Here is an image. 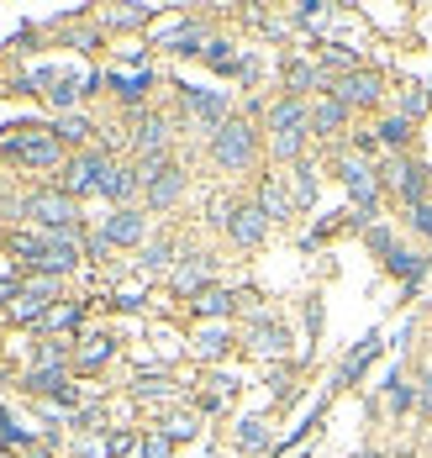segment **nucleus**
<instances>
[{
    "mask_svg": "<svg viewBox=\"0 0 432 458\" xmlns=\"http://www.w3.org/2000/svg\"><path fill=\"white\" fill-rule=\"evenodd\" d=\"M375 169H380L385 200H395L401 211H411V206L432 200V169L417 158V153H385Z\"/></svg>",
    "mask_w": 432,
    "mask_h": 458,
    "instance_id": "obj_1",
    "label": "nucleus"
},
{
    "mask_svg": "<svg viewBox=\"0 0 432 458\" xmlns=\"http://www.w3.org/2000/svg\"><path fill=\"white\" fill-rule=\"evenodd\" d=\"M5 158H16L21 169H64L69 164V148L53 138V122H27V127H11V138L0 142Z\"/></svg>",
    "mask_w": 432,
    "mask_h": 458,
    "instance_id": "obj_2",
    "label": "nucleus"
},
{
    "mask_svg": "<svg viewBox=\"0 0 432 458\" xmlns=\"http://www.w3.org/2000/svg\"><path fill=\"white\" fill-rule=\"evenodd\" d=\"M258 153H264V138H258V127L248 116H233V122H222L211 132V164L227 169V174H248L258 164Z\"/></svg>",
    "mask_w": 432,
    "mask_h": 458,
    "instance_id": "obj_3",
    "label": "nucleus"
},
{
    "mask_svg": "<svg viewBox=\"0 0 432 458\" xmlns=\"http://www.w3.org/2000/svg\"><path fill=\"white\" fill-rule=\"evenodd\" d=\"M21 222H32L38 232H80V200L64 184H43L21 195Z\"/></svg>",
    "mask_w": 432,
    "mask_h": 458,
    "instance_id": "obj_4",
    "label": "nucleus"
},
{
    "mask_svg": "<svg viewBox=\"0 0 432 458\" xmlns=\"http://www.w3.org/2000/svg\"><path fill=\"white\" fill-rule=\"evenodd\" d=\"M138 174H143V211H169V206H180V195H185V184H191L174 158H164V164H138Z\"/></svg>",
    "mask_w": 432,
    "mask_h": 458,
    "instance_id": "obj_5",
    "label": "nucleus"
},
{
    "mask_svg": "<svg viewBox=\"0 0 432 458\" xmlns=\"http://www.w3.org/2000/svg\"><path fill=\"white\" fill-rule=\"evenodd\" d=\"M148 43L164 47V53H174V58H195V53H206L211 32H206V21H195V16H169L164 27L148 32Z\"/></svg>",
    "mask_w": 432,
    "mask_h": 458,
    "instance_id": "obj_6",
    "label": "nucleus"
},
{
    "mask_svg": "<svg viewBox=\"0 0 432 458\" xmlns=\"http://www.w3.org/2000/svg\"><path fill=\"white\" fill-rule=\"evenodd\" d=\"M348 111H375L385 100V74L375 69V64H364V69H353V74H343V80H333V90Z\"/></svg>",
    "mask_w": 432,
    "mask_h": 458,
    "instance_id": "obj_7",
    "label": "nucleus"
},
{
    "mask_svg": "<svg viewBox=\"0 0 432 458\" xmlns=\"http://www.w3.org/2000/svg\"><path fill=\"white\" fill-rule=\"evenodd\" d=\"M180 106H185V116L200 122L206 132H216L222 122H233V95L227 90H195V85H180Z\"/></svg>",
    "mask_w": 432,
    "mask_h": 458,
    "instance_id": "obj_8",
    "label": "nucleus"
},
{
    "mask_svg": "<svg viewBox=\"0 0 432 458\" xmlns=\"http://www.w3.org/2000/svg\"><path fill=\"white\" fill-rule=\"evenodd\" d=\"M100 237H106L111 248H138V253H143L148 211H143V206H111V216L100 222Z\"/></svg>",
    "mask_w": 432,
    "mask_h": 458,
    "instance_id": "obj_9",
    "label": "nucleus"
},
{
    "mask_svg": "<svg viewBox=\"0 0 432 458\" xmlns=\"http://www.w3.org/2000/svg\"><path fill=\"white\" fill-rule=\"evenodd\" d=\"M380 353H385V332H380V327H369V332H364V337H359V343L343 353V364H337V374H333V390L359 385V379H364V369L375 364Z\"/></svg>",
    "mask_w": 432,
    "mask_h": 458,
    "instance_id": "obj_10",
    "label": "nucleus"
},
{
    "mask_svg": "<svg viewBox=\"0 0 432 458\" xmlns=\"http://www.w3.org/2000/svg\"><path fill=\"white\" fill-rule=\"evenodd\" d=\"M248 353H258V359H290L285 321H275L269 311H253V327H248Z\"/></svg>",
    "mask_w": 432,
    "mask_h": 458,
    "instance_id": "obj_11",
    "label": "nucleus"
},
{
    "mask_svg": "<svg viewBox=\"0 0 432 458\" xmlns=\"http://www.w3.org/2000/svg\"><path fill=\"white\" fill-rule=\"evenodd\" d=\"M222 227H227V237H233L238 248H258V242L269 237V216L258 211V200H238Z\"/></svg>",
    "mask_w": 432,
    "mask_h": 458,
    "instance_id": "obj_12",
    "label": "nucleus"
},
{
    "mask_svg": "<svg viewBox=\"0 0 432 458\" xmlns=\"http://www.w3.org/2000/svg\"><path fill=\"white\" fill-rule=\"evenodd\" d=\"M211 253H180V264H174V275H169V284H174V295H185V301H195L200 290H211Z\"/></svg>",
    "mask_w": 432,
    "mask_h": 458,
    "instance_id": "obj_13",
    "label": "nucleus"
},
{
    "mask_svg": "<svg viewBox=\"0 0 432 458\" xmlns=\"http://www.w3.org/2000/svg\"><path fill=\"white\" fill-rule=\"evenodd\" d=\"M116 359V337L111 332H80L74 337V374H100Z\"/></svg>",
    "mask_w": 432,
    "mask_h": 458,
    "instance_id": "obj_14",
    "label": "nucleus"
},
{
    "mask_svg": "<svg viewBox=\"0 0 432 458\" xmlns=\"http://www.w3.org/2000/svg\"><path fill=\"white\" fill-rule=\"evenodd\" d=\"M380 390H385V416H390V421H401V416L417 411V379L406 374V364H390Z\"/></svg>",
    "mask_w": 432,
    "mask_h": 458,
    "instance_id": "obj_15",
    "label": "nucleus"
},
{
    "mask_svg": "<svg viewBox=\"0 0 432 458\" xmlns=\"http://www.w3.org/2000/svg\"><path fill=\"white\" fill-rule=\"evenodd\" d=\"M348 122H353V111H348L337 95H317V100H311V138L333 142V138L348 132Z\"/></svg>",
    "mask_w": 432,
    "mask_h": 458,
    "instance_id": "obj_16",
    "label": "nucleus"
},
{
    "mask_svg": "<svg viewBox=\"0 0 432 458\" xmlns=\"http://www.w3.org/2000/svg\"><path fill=\"white\" fill-rule=\"evenodd\" d=\"M227 348H233V321H200L191 337V353L200 364H216V359H227Z\"/></svg>",
    "mask_w": 432,
    "mask_h": 458,
    "instance_id": "obj_17",
    "label": "nucleus"
},
{
    "mask_svg": "<svg viewBox=\"0 0 432 458\" xmlns=\"http://www.w3.org/2000/svg\"><path fill=\"white\" fill-rule=\"evenodd\" d=\"M258 211L269 216V227L295 216V200H290V190L280 184V174H264V180H258Z\"/></svg>",
    "mask_w": 432,
    "mask_h": 458,
    "instance_id": "obj_18",
    "label": "nucleus"
},
{
    "mask_svg": "<svg viewBox=\"0 0 432 458\" xmlns=\"http://www.w3.org/2000/svg\"><path fill=\"white\" fill-rule=\"evenodd\" d=\"M191 306H195V317H200V321H233V317H238V295H233L227 284H211V290H200Z\"/></svg>",
    "mask_w": 432,
    "mask_h": 458,
    "instance_id": "obj_19",
    "label": "nucleus"
},
{
    "mask_svg": "<svg viewBox=\"0 0 432 458\" xmlns=\"http://www.w3.org/2000/svg\"><path fill=\"white\" fill-rule=\"evenodd\" d=\"M174 264H180V253H174V237H153V242H143V253H138V275H143V279L174 275Z\"/></svg>",
    "mask_w": 432,
    "mask_h": 458,
    "instance_id": "obj_20",
    "label": "nucleus"
},
{
    "mask_svg": "<svg viewBox=\"0 0 432 458\" xmlns=\"http://www.w3.org/2000/svg\"><path fill=\"white\" fill-rule=\"evenodd\" d=\"M375 138L385 142V153H411V138H417V122H406V116L385 111L380 122H375Z\"/></svg>",
    "mask_w": 432,
    "mask_h": 458,
    "instance_id": "obj_21",
    "label": "nucleus"
},
{
    "mask_svg": "<svg viewBox=\"0 0 432 458\" xmlns=\"http://www.w3.org/2000/svg\"><path fill=\"white\" fill-rule=\"evenodd\" d=\"M80 321H85V301H58L48 317L38 321V332H48V337H74Z\"/></svg>",
    "mask_w": 432,
    "mask_h": 458,
    "instance_id": "obj_22",
    "label": "nucleus"
},
{
    "mask_svg": "<svg viewBox=\"0 0 432 458\" xmlns=\"http://www.w3.org/2000/svg\"><path fill=\"white\" fill-rule=\"evenodd\" d=\"M69 385H74V379H69V369H27V374H21V390H32V395H64V390H69Z\"/></svg>",
    "mask_w": 432,
    "mask_h": 458,
    "instance_id": "obj_23",
    "label": "nucleus"
},
{
    "mask_svg": "<svg viewBox=\"0 0 432 458\" xmlns=\"http://www.w3.org/2000/svg\"><path fill=\"white\" fill-rule=\"evenodd\" d=\"M290 200H295V211L317 206V169H311V158H301V164L290 169Z\"/></svg>",
    "mask_w": 432,
    "mask_h": 458,
    "instance_id": "obj_24",
    "label": "nucleus"
},
{
    "mask_svg": "<svg viewBox=\"0 0 432 458\" xmlns=\"http://www.w3.org/2000/svg\"><path fill=\"white\" fill-rule=\"evenodd\" d=\"M132 395H138V401H153V406H164V401H180V385H174L169 374H138Z\"/></svg>",
    "mask_w": 432,
    "mask_h": 458,
    "instance_id": "obj_25",
    "label": "nucleus"
},
{
    "mask_svg": "<svg viewBox=\"0 0 432 458\" xmlns=\"http://www.w3.org/2000/svg\"><path fill=\"white\" fill-rule=\"evenodd\" d=\"M233 437H238V454H269V421L264 416H242Z\"/></svg>",
    "mask_w": 432,
    "mask_h": 458,
    "instance_id": "obj_26",
    "label": "nucleus"
},
{
    "mask_svg": "<svg viewBox=\"0 0 432 458\" xmlns=\"http://www.w3.org/2000/svg\"><path fill=\"white\" fill-rule=\"evenodd\" d=\"M432 111V95L428 85H406V90L395 95V116H406V122H417L422 127V116Z\"/></svg>",
    "mask_w": 432,
    "mask_h": 458,
    "instance_id": "obj_27",
    "label": "nucleus"
},
{
    "mask_svg": "<svg viewBox=\"0 0 432 458\" xmlns=\"http://www.w3.org/2000/svg\"><path fill=\"white\" fill-rule=\"evenodd\" d=\"M200 58H206V64H211L216 74H238V69H242V53H238L233 43H227V38H211Z\"/></svg>",
    "mask_w": 432,
    "mask_h": 458,
    "instance_id": "obj_28",
    "label": "nucleus"
},
{
    "mask_svg": "<svg viewBox=\"0 0 432 458\" xmlns=\"http://www.w3.org/2000/svg\"><path fill=\"white\" fill-rule=\"evenodd\" d=\"M306 138H311V132H280V138H269V158H280V164L295 169V164L306 158Z\"/></svg>",
    "mask_w": 432,
    "mask_h": 458,
    "instance_id": "obj_29",
    "label": "nucleus"
},
{
    "mask_svg": "<svg viewBox=\"0 0 432 458\" xmlns=\"http://www.w3.org/2000/svg\"><path fill=\"white\" fill-rule=\"evenodd\" d=\"M143 21H153V5H122V11H106L100 16L106 32H127V27H143Z\"/></svg>",
    "mask_w": 432,
    "mask_h": 458,
    "instance_id": "obj_30",
    "label": "nucleus"
},
{
    "mask_svg": "<svg viewBox=\"0 0 432 458\" xmlns=\"http://www.w3.org/2000/svg\"><path fill=\"white\" fill-rule=\"evenodd\" d=\"M406 216V237H422L432 248V200H422V206H411V211H401Z\"/></svg>",
    "mask_w": 432,
    "mask_h": 458,
    "instance_id": "obj_31",
    "label": "nucleus"
},
{
    "mask_svg": "<svg viewBox=\"0 0 432 458\" xmlns=\"http://www.w3.org/2000/svg\"><path fill=\"white\" fill-rule=\"evenodd\" d=\"M132 458H174V443L153 427V432H143V437H138V454H132Z\"/></svg>",
    "mask_w": 432,
    "mask_h": 458,
    "instance_id": "obj_32",
    "label": "nucleus"
},
{
    "mask_svg": "<svg viewBox=\"0 0 432 458\" xmlns=\"http://www.w3.org/2000/svg\"><path fill=\"white\" fill-rule=\"evenodd\" d=\"M111 85H116V95L127 100V106H138L148 95V85H153V74H132V80H122V74H111Z\"/></svg>",
    "mask_w": 432,
    "mask_h": 458,
    "instance_id": "obj_33",
    "label": "nucleus"
},
{
    "mask_svg": "<svg viewBox=\"0 0 432 458\" xmlns=\"http://www.w3.org/2000/svg\"><path fill=\"white\" fill-rule=\"evenodd\" d=\"M158 432H164V437H169V443H185V437H195V432H200V427H195V416L185 411V416H169V421H164V427H158Z\"/></svg>",
    "mask_w": 432,
    "mask_h": 458,
    "instance_id": "obj_34",
    "label": "nucleus"
},
{
    "mask_svg": "<svg viewBox=\"0 0 432 458\" xmlns=\"http://www.w3.org/2000/svg\"><path fill=\"white\" fill-rule=\"evenodd\" d=\"M417 416L432 421V364L422 369V379H417Z\"/></svg>",
    "mask_w": 432,
    "mask_h": 458,
    "instance_id": "obj_35",
    "label": "nucleus"
},
{
    "mask_svg": "<svg viewBox=\"0 0 432 458\" xmlns=\"http://www.w3.org/2000/svg\"><path fill=\"white\" fill-rule=\"evenodd\" d=\"M306 332H311V337L322 332V301H317V295L306 301Z\"/></svg>",
    "mask_w": 432,
    "mask_h": 458,
    "instance_id": "obj_36",
    "label": "nucleus"
},
{
    "mask_svg": "<svg viewBox=\"0 0 432 458\" xmlns=\"http://www.w3.org/2000/svg\"><path fill=\"white\" fill-rule=\"evenodd\" d=\"M27 458H48V448H43V443H32V448H27Z\"/></svg>",
    "mask_w": 432,
    "mask_h": 458,
    "instance_id": "obj_37",
    "label": "nucleus"
},
{
    "mask_svg": "<svg viewBox=\"0 0 432 458\" xmlns=\"http://www.w3.org/2000/svg\"><path fill=\"white\" fill-rule=\"evenodd\" d=\"M353 458H380V454H353Z\"/></svg>",
    "mask_w": 432,
    "mask_h": 458,
    "instance_id": "obj_38",
    "label": "nucleus"
},
{
    "mask_svg": "<svg viewBox=\"0 0 432 458\" xmlns=\"http://www.w3.org/2000/svg\"><path fill=\"white\" fill-rule=\"evenodd\" d=\"M428 317H432V306H428Z\"/></svg>",
    "mask_w": 432,
    "mask_h": 458,
    "instance_id": "obj_39",
    "label": "nucleus"
}]
</instances>
